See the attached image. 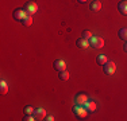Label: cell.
Returning a JSON list of instances; mask_svg holds the SVG:
<instances>
[{"mask_svg": "<svg viewBox=\"0 0 127 121\" xmlns=\"http://www.w3.org/2000/svg\"><path fill=\"white\" fill-rule=\"evenodd\" d=\"M23 10L26 11V14L27 15H34L35 12L38 11V5H37V3L35 1H27L26 4H25V7H23Z\"/></svg>", "mask_w": 127, "mask_h": 121, "instance_id": "obj_1", "label": "cell"}, {"mask_svg": "<svg viewBox=\"0 0 127 121\" xmlns=\"http://www.w3.org/2000/svg\"><path fill=\"white\" fill-rule=\"evenodd\" d=\"M103 70L107 75H112L115 71H116V65H115L114 62H110V60H107V62L103 65Z\"/></svg>", "mask_w": 127, "mask_h": 121, "instance_id": "obj_2", "label": "cell"}, {"mask_svg": "<svg viewBox=\"0 0 127 121\" xmlns=\"http://www.w3.org/2000/svg\"><path fill=\"white\" fill-rule=\"evenodd\" d=\"M73 113L77 119H85L87 117V109L84 106H81V105H76V106L73 108Z\"/></svg>", "mask_w": 127, "mask_h": 121, "instance_id": "obj_3", "label": "cell"}, {"mask_svg": "<svg viewBox=\"0 0 127 121\" xmlns=\"http://www.w3.org/2000/svg\"><path fill=\"white\" fill-rule=\"evenodd\" d=\"M89 43L93 48H101L104 46V40H103V38H100V36H92Z\"/></svg>", "mask_w": 127, "mask_h": 121, "instance_id": "obj_4", "label": "cell"}, {"mask_svg": "<svg viewBox=\"0 0 127 121\" xmlns=\"http://www.w3.org/2000/svg\"><path fill=\"white\" fill-rule=\"evenodd\" d=\"M14 19L15 20H18V22H22L23 19L27 16V14H26V11L23 10V8H16V10L14 11Z\"/></svg>", "mask_w": 127, "mask_h": 121, "instance_id": "obj_5", "label": "cell"}, {"mask_svg": "<svg viewBox=\"0 0 127 121\" xmlns=\"http://www.w3.org/2000/svg\"><path fill=\"white\" fill-rule=\"evenodd\" d=\"M74 101H76V105H81V106H84V104L88 101V96L84 94V93H80V94L76 96Z\"/></svg>", "mask_w": 127, "mask_h": 121, "instance_id": "obj_6", "label": "cell"}, {"mask_svg": "<svg viewBox=\"0 0 127 121\" xmlns=\"http://www.w3.org/2000/svg\"><path fill=\"white\" fill-rule=\"evenodd\" d=\"M32 116L35 117V120H45V117H46V112H45L43 108H38L34 110V114Z\"/></svg>", "mask_w": 127, "mask_h": 121, "instance_id": "obj_7", "label": "cell"}, {"mask_svg": "<svg viewBox=\"0 0 127 121\" xmlns=\"http://www.w3.org/2000/svg\"><path fill=\"white\" fill-rule=\"evenodd\" d=\"M54 69H56L57 71H62L66 69V63L64 59H57L54 60Z\"/></svg>", "mask_w": 127, "mask_h": 121, "instance_id": "obj_8", "label": "cell"}, {"mask_svg": "<svg viewBox=\"0 0 127 121\" xmlns=\"http://www.w3.org/2000/svg\"><path fill=\"white\" fill-rule=\"evenodd\" d=\"M76 44H77V47L78 48H88L91 46V43H89V40H87V39H84V38H80V39H77V42H76Z\"/></svg>", "mask_w": 127, "mask_h": 121, "instance_id": "obj_9", "label": "cell"}, {"mask_svg": "<svg viewBox=\"0 0 127 121\" xmlns=\"http://www.w3.org/2000/svg\"><path fill=\"white\" fill-rule=\"evenodd\" d=\"M84 108L87 109V112H95L96 108H97V105H96L95 101H87L85 104H84Z\"/></svg>", "mask_w": 127, "mask_h": 121, "instance_id": "obj_10", "label": "cell"}, {"mask_svg": "<svg viewBox=\"0 0 127 121\" xmlns=\"http://www.w3.org/2000/svg\"><path fill=\"white\" fill-rule=\"evenodd\" d=\"M118 8H119V11H120V14H122V15H127V0L120 1L119 5H118Z\"/></svg>", "mask_w": 127, "mask_h": 121, "instance_id": "obj_11", "label": "cell"}, {"mask_svg": "<svg viewBox=\"0 0 127 121\" xmlns=\"http://www.w3.org/2000/svg\"><path fill=\"white\" fill-rule=\"evenodd\" d=\"M89 8H91V11H100L101 10V3L97 1V0H93V1L91 3Z\"/></svg>", "mask_w": 127, "mask_h": 121, "instance_id": "obj_12", "label": "cell"}, {"mask_svg": "<svg viewBox=\"0 0 127 121\" xmlns=\"http://www.w3.org/2000/svg\"><path fill=\"white\" fill-rule=\"evenodd\" d=\"M0 93H1L3 96L8 93V85L5 81H0Z\"/></svg>", "mask_w": 127, "mask_h": 121, "instance_id": "obj_13", "label": "cell"}, {"mask_svg": "<svg viewBox=\"0 0 127 121\" xmlns=\"http://www.w3.org/2000/svg\"><path fill=\"white\" fill-rule=\"evenodd\" d=\"M20 23H22V24H23V26H25V27H30V26H31V24H32V18L30 16V15H27V16H26L25 19H23L22 22H20Z\"/></svg>", "mask_w": 127, "mask_h": 121, "instance_id": "obj_14", "label": "cell"}, {"mask_svg": "<svg viewBox=\"0 0 127 121\" xmlns=\"http://www.w3.org/2000/svg\"><path fill=\"white\" fill-rule=\"evenodd\" d=\"M118 35H119V38L122 39V40L127 42V28H120L119 32H118Z\"/></svg>", "mask_w": 127, "mask_h": 121, "instance_id": "obj_15", "label": "cell"}, {"mask_svg": "<svg viewBox=\"0 0 127 121\" xmlns=\"http://www.w3.org/2000/svg\"><path fill=\"white\" fill-rule=\"evenodd\" d=\"M107 57H105V55H103V54H100V55H97V58H96V62H97V65H104V63L105 62H107Z\"/></svg>", "mask_w": 127, "mask_h": 121, "instance_id": "obj_16", "label": "cell"}, {"mask_svg": "<svg viewBox=\"0 0 127 121\" xmlns=\"http://www.w3.org/2000/svg\"><path fill=\"white\" fill-rule=\"evenodd\" d=\"M58 78L61 81H68L69 80V73L66 71V70H62V71H60V75H58Z\"/></svg>", "mask_w": 127, "mask_h": 121, "instance_id": "obj_17", "label": "cell"}, {"mask_svg": "<svg viewBox=\"0 0 127 121\" xmlns=\"http://www.w3.org/2000/svg\"><path fill=\"white\" fill-rule=\"evenodd\" d=\"M93 36V34L89 31V30H85V31H83V35H81V38L87 39V40H91V38Z\"/></svg>", "mask_w": 127, "mask_h": 121, "instance_id": "obj_18", "label": "cell"}, {"mask_svg": "<svg viewBox=\"0 0 127 121\" xmlns=\"http://www.w3.org/2000/svg\"><path fill=\"white\" fill-rule=\"evenodd\" d=\"M25 114H34V108H32L31 105L25 106Z\"/></svg>", "mask_w": 127, "mask_h": 121, "instance_id": "obj_19", "label": "cell"}, {"mask_svg": "<svg viewBox=\"0 0 127 121\" xmlns=\"http://www.w3.org/2000/svg\"><path fill=\"white\" fill-rule=\"evenodd\" d=\"M45 120H46V121H54V117L53 116H46V117H45Z\"/></svg>", "mask_w": 127, "mask_h": 121, "instance_id": "obj_20", "label": "cell"}, {"mask_svg": "<svg viewBox=\"0 0 127 121\" xmlns=\"http://www.w3.org/2000/svg\"><path fill=\"white\" fill-rule=\"evenodd\" d=\"M123 50H125V51H126V53H127V42H126V43H125V44H123Z\"/></svg>", "mask_w": 127, "mask_h": 121, "instance_id": "obj_21", "label": "cell"}, {"mask_svg": "<svg viewBox=\"0 0 127 121\" xmlns=\"http://www.w3.org/2000/svg\"><path fill=\"white\" fill-rule=\"evenodd\" d=\"M78 3H81V4H83V3H87V0H77Z\"/></svg>", "mask_w": 127, "mask_h": 121, "instance_id": "obj_22", "label": "cell"}]
</instances>
